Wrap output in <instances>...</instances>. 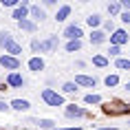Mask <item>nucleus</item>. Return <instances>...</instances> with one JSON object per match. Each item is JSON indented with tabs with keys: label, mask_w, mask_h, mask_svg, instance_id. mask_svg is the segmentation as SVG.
Wrapping results in <instances>:
<instances>
[{
	"label": "nucleus",
	"mask_w": 130,
	"mask_h": 130,
	"mask_svg": "<svg viewBox=\"0 0 130 130\" xmlns=\"http://www.w3.org/2000/svg\"><path fill=\"white\" fill-rule=\"evenodd\" d=\"M40 97H42V102L46 104V106H51V108H64V106H66L64 95L57 93V90H53V88H42Z\"/></svg>",
	"instance_id": "1"
},
{
	"label": "nucleus",
	"mask_w": 130,
	"mask_h": 130,
	"mask_svg": "<svg viewBox=\"0 0 130 130\" xmlns=\"http://www.w3.org/2000/svg\"><path fill=\"white\" fill-rule=\"evenodd\" d=\"M108 42H110V46H126L130 42V35H128V31L126 29H115L112 33L108 35Z\"/></svg>",
	"instance_id": "2"
},
{
	"label": "nucleus",
	"mask_w": 130,
	"mask_h": 130,
	"mask_svg": "<svg viewBox=\"0 0 130 130\" xmlns=\"http://www.w3.org/2000/svg\"><path fill=\"white\" fill-rule=\"evenodd\" d=\"M64 117L66 119H82V117H88V110L82 108V106H75V104H66L64 106Z\"/></svg>",
	"instance_id": "3"
},
{
	"label": "nucleus",
	"mask_w": 130,
	"mask_h": 130,
	"mask_svg": "<svg viewBox=\"0 0 130 130\" xmlns=\"http://www.w3.org/2000/svg\"><path fill=\"white\" fill-rule=\"evenodd\" d=\"M0 66H2L5 71H9V73H15V71L22 66V62L18 60V57H11V55L2 53V55H0Z\"/></svg>",
	"instance_id": "4"
},
{
	"label": "nucleus",
	"mask_w": 130,
	"mask_h": 130,
	"mask_svg": "<svg viewBox=\"0 0 130 130\" xmlns=\"http://www.w3.org/2000/svg\"><path fill=\"white\" fill-rule=\"evenodd\" d=\"M62 35H64L69 42H71V40H82V38H84V31H82V27H79V24L71 22V24H66V27H64Z\"/></svg>",
	"instance_id": "5"
},
{
	"label": "nucleus",
	"mask_w": 130,
	"mask_h": 130,
	"mask_svg": "<svg viewBox=\"0 0 130 130\" xmlns=\"http://www.w3.org/2000/svg\"><path fill=\"white\" fill-rule=\"evenodd\" d=\"M5 84H7V88H22L27 84V79L22 77L20 71H15V73H7L5 75Z\"/></svg>",
	"instance_id": "6"
},
{
	"label": "nucleus",
	"mask_w": 130,
	"mask_h": 130,
	"mask_svg": "<svg viewBox=\"0 0 130 130\" xmlns=\"http://www.w3.org/2000/svg\"><path fill=\"white\" fill-rule=\"evenodd\" d=\"M27 123H31V126H35V128L40 130H55V121L53 119H46V117H29V119H24Z\"/></svg>",
	"instance_id": "7"
},
{
	"label": "nucleus",
	"mask_w": 130,
	"mask_h": 130,
	"mask_svg": "<svg viewBox=\"0 0 130 130\" xmlns=\"http://www.w3.org/2000/svg\"><path fill=\"white\" fill-rule=\"evenodd\" d=\"M48 15H46V9L40 7V5H29V20H33L35 24L38 22H44Z\"/></svg>",
	"instance_id": "8"
},
{
	"label": "nucleus",
	"mask_w": 130,
	"mask_h": 130,
	"mask_svg": "<svg viewBox=\"0 0 130 130\" xmlns=\"http://www.w3.org/2000/svg\"><path fill=\"white\" fill-rule=\"evenodd\" d=\"M27 69L31 71V73H42V71L46 69V62H44L42 55H31L29 62H27Z\"/></svg>",
	"instance_id": "9"
},
{
	"label": "nucleus",
	"mask_w": 130,
	"mask_h": 130,
	"mask_svg": "<svg viewBox=\"0 0 130 130\" xmlns=\"http://www.w3.org/2000/svg\"><path fill=\"white\" fill-rule=\"evenodd\" d=\"M104 112H106V115H128L130 106H128V104H121V102H115V104L104 106Z\"/></svg>",
	"instance_id": "10"
},
{
	"label": "nucleus",
	"mask_w": 130,
	"mask_h": 130,
	"mask_svg": "<svg viewBox=\"0 0 130 130\" xmlns=\"http://www.w3.org/2000/svg\"><path fill=\"white\" fill-rule=\"evenodd\" d=\"M11 18H13L15 22H20V20H27V18H29V2H27V0H20V5H18V7L13 9Z\"/></svg>",
	"instance_id": "11"
},
{
	"label": "nucleus",
	"mask_w": 130,
	"mask_h": 130,
	"mask_svg": "<svg viewBox=\"0 0 130 130\" xmlns=\"http://www.w3.org/2000/svg\"><path fill=\"white\" fill-rule=\"evenodd\" d=\"M9 108L15 110V112H29V110H31V102H29V99H20V97H15V99L9 102Z\"/></svg>",
	"instance_id": "12"
},
{
	"label": "nucleus",
	"mask_w": 130,
	"mask_h": 130,
	"mask_svg": "<svg viewBox=\"0 0 130 130\" xmlns=\"http://www.w3.org/2000/svg\"><path fill=\"white\" fill-rule=\"evenodd\" d=\"M57 46H60V38L57 35H48L46 40H42V51L40 53H53V51H57Z\"/></svg>",
	"instance_id": "13"
},
{
	"label": "nucleus",
	"mask_w": 130,
	"mask_h": 130,
	"mask_svg": "<svg viewBox=\"0 0 130 130\" xmlns=\"http://www.w3.org/2000/svg\"><path fill=\"white\" fill-rule=\"evenodd\" d=\"M75 84L77 86H84V88H95L97 86V79L90 75H84V73H77L75 75Z\"/></svg>",
	"instance_id": "14"
},
{
	"label": "nucleus",
	"mask_w": 130,
	"mask_h": 130,
	"mask_svg": "<svg viewBox=\"0 0 130 130\" xmlns=\"http://www.w3.org/2000/svg\"><path fill=\"white\" fill-rule=\"evenodd\" d=\"M71 11H73L71 5H60L57 11H55V22H66L71 18Z\"/></svg>",
	"instance_id": "15"
},
{
	"label": "nucleus",
	"mask_w": 130,
	"mask_h": 130,
	"mask_svg": "<svg viewBox=\"0 0 130 130\" xmlns=\"http://www.w3.org/2000/svg\"><path fill=\"white\" fill-rule=\"evenodd\" d=\"M88 40H90V44H93V46H97V44H104V42H108V35L104 33L102 29H95V31H90Z\"/></svg>",
	"instance_id": "16"
},
{
	"label": "nucleus",
	"mask_w": 130,
	"mask_h": 130,
	"mask_svg": "<svg viewBox=\"0 0 130 130\" xmlns=\"http://www.w3.org/2000/svg\"><path fill=\"white\" fill-rule=\"evenodd\" d=\"M18 29H20V31H24V33H35V31H38V24H35L33 20H20L18 22Z\"/></svg>",
	"instance_id": "17"
},
{
	"label": "nucleus",
	"mask_w": 130,
	"mask_h": 130,
	"mask_svg": "<svg viewBox=\"0 0 130 130\" xmlns=\"http://www.w3.org/2000/svg\"><path fill=\"white\" fill-rule=\"evenodd\" d=\"M5 53L11 55V57H18V60H20V55H22V44H18V42H11V44L5 48Z\"/></svg>",
	"instance_id": "18"
},
{
	"label": "nucleus",
	"mask_w": 130,
	"mask_h": 130,
	"mask_svg": "<svg viewBox=\"0 0 130 130\" xmlns=\"http://www.w3.org/2000/svg\"><path fill=\"white\" fill-rule=\"evenodd\" d=\"M82 46H84L82 40H71V42H66V44H64L66 53H77V51H82Z\"/></svg>",
	"instance_id": "19"
},
{
	"label": "nucleus",
	"mask_w": 130,
	"mask_h": 130,
	"mask_svg": "<svg viewBox=\"0 0 130 130\" xmlns=\"http://www.w3.org/2000/svg\"><path fill=\"white\" fill-rule=\"evenodd\" d=\"M11 42H15V38L9 31H0V48H7Z\"/></svg>",
	"instance_id": "20"
},
{
	"label": "nucleus",
	"mask_w": 130,
	"mask_h": 130,
	"mask_svg": "<svg viewBox=\"0 0 130 130\" xmlns=\"http://www.w3.org/2000/svg\"><path fill=\"white\" fill-rule=\"evenodd\" d=\"M86 24H88L93 31H95V29H99V24H102V15H99V13H90L88 18H86Z\"/></svg>",
	"instance_id": "21"
},
{
	"label": "nucleus",
	"mask_w": 130,
	"mask_h": 130,
	"mask_svg": "<svg viewBox=\"0 0 130 130\" xmlns=\"http://www.w3.org/2000/svg\"><path fill=\"white\" fill-rule=\"evenodd\" d=\"M84 104H88V106H99V104H102V95L88 93V95H84Z\"/></svg>",
	"instance_id": "22"
},
{
	"label": "nucleus",
	"mask_w": 130,
	"mask_h": 130,
	"mask_svg": "<svg viewBox=\"0 0 130 130\" xmlns=\"http://www.w3.org/2000/svg\"><path fill=\"white\" fill-rule=\"evenodd\" d=\"M110 64V60L106 57V55H93V66H97V69H106Z\"/></svg>",
	"instance_id": "23"
},
{
	"label": "nucleus",
	"mask_w": 130,
	"mask_h": 130,
	"mask_svg": "<svg viewBox=\"0 0 130 130\" xmlns=\"http://www.w3.org/2000/svg\"><path fill=\"white\" fill-rule=\"evenodd\" d=\"M77 90H79V86H77L75 82H64L62 84V93H64V95H75Z\"/></svg>",
	"instance_id": "24"
},
{
	"label": "nucleus",
	"mask_w": 130,
	"mask_h": 130,
	"mask_svg": "<svg viewBox=\"0 0 130 130\" xmlns=\"http://www.w3.org/2000/svg\"><path fill=\"white\" fill-rule=\"evenodd\" d=\"M104 84H106L108 88H115V86H119V75H117V73H112V75H106V77H104Z\"/></svg>",
	"instance_id": "25"
},
{
	"label": "nucleus",
	"mask_w": 130,
	"mask_h": 130,
	"mask_svg": "<svg viewBox=\"0 0 130 130\" xmlns=\"http://www.w3.org/2000/svg\"><path fill=\"white\" fill-rule=\"evenodd\" d=\"M115 66L119 71H130V57H119V60H115Z\"/></svg>",
	"instance_id": "26"
},
{
	"label": "nucleus",
	"mask_w": 130,
	"mask_h": 130,
	"mask_svg": "<svg viewBox=\"0 0 130 130\" xmlns=\"http://www.w3.org/2000/svg\"><path fill=\"white\" fill-rule=\"evenodd\" d=\"M106 11H108L110 15H119V13H121V7H119V2H108Z\"/></svg>",
	"instance_id": "27"
},
{
	"label": "nucleus",
	"mask_w": 130,
	"mask_h": 130,
	"mask_svg": "<svg viewBox=\"0 0 130 130\" xmlns=\"http://www.w3.org/2000/svg\"><path fill=\"white\" fill-rule=\"evenodd\" d=\"M102 24H104V29H102V31H104V33H106V35H108V33H112V31H115V20H112V18H110V20H106V22H102Z\"/></svg>",
	"instance_id": "28"
},
{
	"label": "nucleus",
	"mask_w": 130,
	"mask_h": 130,
	"mask_svg": "<svg viewBox=\"0 0 130 130\" xmlns=\"http://www.w3.org/2000/svg\"><path fill=\"white\" fill-rule=\"evenodd\" d=\"M106 57H115V60H119L121 57V48L119 46H108V55Z\"/></svg>",
	"instance_id": "29"
},
{
	"label": "nucleus",
	"mask_w": 130,
	"mask_h": 130,
	"mask_svg": "<svg viewBox=\"0 0 130 130\" xmlns=\"http://www.w3.org/2000/svg\"><path fill=\"white\" fill-rule=\"evenodd\" d=\"M31 51H33V53H40L42 51V40L33 38V40H31Z\"/></svg>",
	"instance_id": "30"
},
{
	"label": "nucleus",
	"mask_w": 130,
	"mask_h": 130,
	"mask_svg": "<svg viewBox=\"0 0 130 130\" xmlns=\"http://www.w3.org/2000/svg\"><path fill=\"white\" fill-rule=\"evenodd\" d=\"M0 5H2V7H11V9H15L18 5H20V0H0Z\"/></svg>",
	"instance_id": "31"
},
{
	"label": "nucleus",
	"mask_w": 130,
	"mask_h": 130,
	"mask_svg": "<svg viewBox=\"0 0 130 130\" xmlns=\"http://www.w3.org/2000/svg\"><path fill=\"white\" fill-rule=\"evenodd\" d=\"M119 20H121L123 24H130V11H121V13H119Z\"/></svg>",
	"instance_id": "32"
},
{
	"label": "nucleus",
	"mask_w": 130,
	"mask_h": 130,
	"mask_svg": "<svg viewBox=\"0 0 130 130\" xmlns=\"http://www.w3.org/2000/svg\"><path fill=\"white\" fill-rule=\"evenodd\" d=\"M119 7H121V11H130V0H121Z\"/></svg>",
	"instance_id": "33"
},
{
	"label": "nucleus",
	"mask_w": 130,
	"mask_h": 130,
	"mask_svg": "<svg viewBox=\"0 0 130 130\" xmlns=\"http://www.w3.org/2000/svg\"><path fill=\"white\" fill-rule=\"evenodd\" d=\"M9 110H11V108H9V104L0 99V112H9Z\"/></svg>",
	"instance_id": "34"
},
{
	"label": "nucleus",
	"mask_w": 130,
	"mask_h": 130,
	"mask_svg": "<svg viewBox=\"0 0 130 130\" xmlns=\"http://www.w3.org/2000/svg\"><path fill=\"white\" fill-rule=\"evenodd\" d=\"M55 5H57V0H44L42 2V7H55Z\"/></svg>",
	"instance_id": "35"
},
{
	"label": "nucleus",
	"mask_w": 130,
	"mask_h": 130,
	"mask_svg": "<svg viewBox=\"0 0 130 130\" xmlns=\"http://www.w3.org/2000/svg\"><path fill=\"white\" fill-rule=\"evenodd\" d=\"M75 66H77V69H86V62H84V60H77Z\"/></svg>",
	"instance_id": "36"
},
{
	"label": "nucleus",
	"mask_w": 130,
	"mask_h": 130,
	"mask_svg": "<svg viewBox=\"0 0 130 130\" xmlns=\"http://www.w3.org/2000/svg\"><path fill=\"white\" fill-rule=\"evenodd\" d=\"M95 130H117V128H95Z\"/></svg>",
	"instance_id": "37"
},
{
	"label": "nucleus",
	"mask_w": 130,
	"mask_h": 130,
	"mask_svg": "<svg viewBox=\"0 0 130 130\" xmlns=\"http://www.w3.org/2000/svg\"><path fill=\"white\" fill-rule=\"evenodd\" d=\"M126 90H128V93H130V82H126Z\"/></svg>",
	"instance_id": "38"
}]
</instances>
